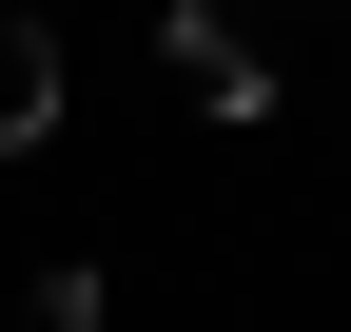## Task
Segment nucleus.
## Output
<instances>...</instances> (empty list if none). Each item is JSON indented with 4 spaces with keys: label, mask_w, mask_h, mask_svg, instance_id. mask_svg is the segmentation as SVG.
I'll use <instances>...</instances> for the list:
<instances>
[{
    "label": "nucleus",
    "mask_w": 351,
    "mask_h": 332,
    "mask_svg": "<svg viewBox=\"0 0 351 332\" xmlns=\"http://www.w3.org/2000/svg\"><path fill=\"white\" fill-rule=\"evenodd\" d=\"M156 59H176V98H195V117H274V59H254L215 0H176V39H156Z\"/></svg>",
    "instance_id": "f257e3e1"
},
{
    "label": "nucleus",
    "mask_w": 351,
    "mask_h": 332,
    "mask_svg": "<svg viewBox=\"0 0 351 332\" xmlns=\"http://www.w3.org/2000/svg\"><path fill=\"white\" fill-rule=\"evenodd\" d=\"M39 137H59V39L0 20V156H39Z\"/></svg>",
    "instance_id": "f03ea898"
},
{
    "label": "nucleus",
    "mask_w": 351,
    "mask_h": 332,
    "mask_svg": "<svg viewBox=\"0 0 351 332\" xmlns=\"http://www.w3.org/2000/svg\"><path fill=\"white\" fill-rule=\"evenodd\" d=\"M0 332H20V313H0Z\"/></svg>",
    "instance_id": "7ed1b4c3"
}]
</instances>
